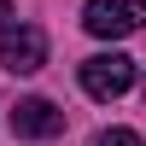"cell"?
I'll list each match as a JSON object with an SVG mask.
<instances>
[{
    "label": "cell",
    "instance_id": "1",
    "mask_svg": "<svg viewBox=\"0 0 146 146\" xmlns=\"http://www.w3.org/2000/svg\"><path fill=\"white\" fill-rule=\"evenodd\" d=\"M82 23L100 41H123V35L146 29V0H88L82 6Z\"/></svg>",
    "mask_w": 146,
    "mask_h": 146
},
{
    "label": "cell",
    "instance_id": "2",
    "mask_svg": "<svg viewBox=\"0 0 146 146\" xmlns=\"http://www.w3.org/2000/svg\"><path fill=\"white\" fill-rule=\"evenodd\" d=\"M0 64H6L12 76H35V70L47 64V35L35 29V23H6V29H0Z\"/></svg>",
    "mask_w": 146,
    "mask_h": 146
},
{
    "label": "cell",
    "instance_id": "3",
    "mask_svg": "<svg viewBox=\"0 0 146 146\" xmlns=\"http://www.w3.org/2000/svg\"><path fill=\"white\" fill-rule=\"evenodd\" d=\"M82 88H88L94 100L129 94V88H135V58H123V53H94V58H82Z\"/></svg>",
    "mask_w": 146,
    "mask_h": 146
},
{
    "label": "cell",
    "instance_id": "4",
    "mask_svg": "<svg viewBox=\"0 0 146 146\" xmlns=\"http://www.w3.org/2000/svg\"><path fill=\"white\" fill-rule=\"evenodd\" d=\"M58 129H64V111H58L53 100H18V105H12V135H23V140H53Z\"/></svg>",
    "mask_w": 146,
    "mask_h": 146
},
{
    "label": "cell",
    "instance_id": "5",
    "mask_svg": "<svg viewBox=\"0 0 146 146\" xmlns=\"http://www.w3.org/2000/svg\"><path fill=\"white\" fill-rule=\"evenodd\" d=\"M94 146H146V140L135 135V129H105V135L94 140Z\"/></svg>",
    "mask_w": 146,
    "mask_h": 146
},
{
    "label": "cell",
    "instance_id": "6",
    "mask_svg": "<svg viewBox=\"0 0 146 146\" xmlns=\"http://www.w3.org/2000/svg\"><path fill=\"white\" fill-rule=\"evenodd\" d=\"M6 23H12V0H0V29H6Z\"/></svg>",
    "mask_w": 146,
    "mask_h": 146
}]
</instances>
